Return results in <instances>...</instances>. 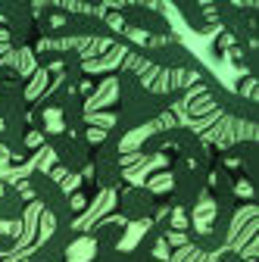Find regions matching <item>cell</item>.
<instances>
[{
  "label": "cell",
  "instance_id": "1",
  "mask_svg": "<svg viewBox=\"0 0 259 262\" xmlns=\"http://www.w3.org/2000/svg\"><path fill=\"white\" fill-rule=\"evenodd\" d=\"M184 91H153L147 88L135 69H122L119 72V113H116V128L119 135H128V131H138L144 125L159 122L169 106L178 100Z\"/></svg>",
  "mask_w": 259,
  "mask_h": 262
},
{
  "label": "cell",
  "instance_id": "5",
  "mask_svg": "<svg viewBox=\"0 0 259 262\" xmlns=\"http://www.w3.org/2000/svg\"><path fill=\"white\" fill-rule=\"evenodd\" d=\"M47 144H50L56 162L69 175H81L91 166L94 150H91V141L84 135H75V131H59V135H50L47 138Z\"/></svg>",
  "mask_w": 259,
  "mask_h": 262
},
{
  "label": "cell",
  "instance_id": "7",
  "mask_svg": "<svg viewBox=\"0 0 259 262\" xmlns=\"http://www.w3.org/2000/svg\"><path fill=\"white\" fill-rule=\"evenodd\" d=\"M78 237L81 231H75V225H53V231L28 256V262H69V250Z\"/></svg>",
  "mask_w": 259,
  "mask_h": 262
},
{
  "label": "cell",
  "instance_id": "11",
  "mask_svg": "<svg viewBox=\"0 0 259 262\" xmlns=\"http://www.w3.org/2000/svg\"><path fill=\"white\" fill-rule=\"evenodd\" d=\"M25 215V193L13 184H0V222H19Z\"/></svg>",
  "mask_w": 259,
  "mask_h": 262
},
{
  "label": "cell",
  "instance_id": "2",
  "mask_svg": "<svg viewBox=\"0 0 259 262\" xmlns=\"http://www.w3.org/2000/svg\"><path fill=\"white\" fill-rule=\"evenodd\" d=\"M209 187V166L203 162L172 159V200L181 212H193Z\"/></svg>",
  "mask_w": 259,
  "mask_h": 262
},
{
  "label": "cell",
  "instance_id": "9",
  "mask_svg": "<svg viewBox=\"0 0 259 262\" xmlns=\"http://www.w3.org/2000/svg\"><path fill=\"white\" fill-rule=\"evenodd\" d=\"M119 215L125 222H153L156 219V193L150 187H122L119 190Z\"/></svg>",
  "mask_w": 259,
  "mask_h": 262
},
{
  "label": "cell",
  "instance_id": "10",
  "mask_svg": "<svg viewBox=\"0 0 259 262\" xmlns=\"http://www.w3.org/2000/svg\"><path fill=\"white\" fill-rule=\"evenodd\" d=\"M88 237L94 241L97 250H116L122 244V237H125V222H110V219L106 222H97Z\"/></svg>",
  "mask_w": 259,
  "mask_h": 262
},
{
  "label": "cell",
  "instance_id": "4",
  "mask_svg": "<svg viewBox=\"0 0 259 262\" xmlns=\"http://www.w3.org/2000/svg\"><path fill=\"white\" fill-rule=\"evenodd\" d=\"M91 169H94V184L100 190H116L122 184V135L110 131L100 141V147L91 156Z\"/></svg>",
  "mask_w": 259,
  "mask_h": 262
},
{
  "label": "cell",
  "instance_id": "6",
  "mask_svg": "<svg viewBox=\"0 0 259 262\" xmlns=\"http://www.w3.org/2000/svg\"><path fill=\"white\" fill-rule=\"evenodd\" d=\"M119 16H122V22L128 25V28H135V31H141V35H150V38H172V25H169V19L159 13V10H153V7H147V4H125V7H119Z\"/></svg>",
  "mask_w": 259,
  "mask_h": 262
},
{
  "label": "cell",
  "instance_id": "3",
  "mask_svg": "<svg viewBox=\"0 0 259 262\" xmlns=\"http://www.w3.org/2000/svg\"><path fill=\"white\" fill-rule=\"evenodd\" d=\"M25 187L44 206V212L53 219V225H75V209L69 203V193L59 187V181L53 175H47L44 169H35V172L28 175Z\"/></svg>",
  "mask_w": 259,
  "mask_h": 262
},
{
  "label": "cell",
  "instance_id": "8",
  "mask_svg": "<svg viewBox=\"0 0 259 262\" xmlns=\"http://www.w3.org/2000/svg\"><path fill=\"white\" fill-rule=\"evenodd\" d=\"M138 56H144L147 62L159 66V69H197V59L190 56V50H184L172 38L156 41L150 47H138Z\"/></svg>",
  "mask_w": 259,
  "mask_h": 262
},
{
  "label": "cell",
  "instance_id": "12",
  "mask_svg": "<svg viewBox=\"0 0 259 262\" xmlns=\"http://www.w3.org/2000/svg\"><path fill=\"white\" fill-rule=\"evenodd\" d=\"M178 10H181V19L193 28V31H200V35H203V31H209L212 28V13H206V7L203 4H178Z\"/></svg>",
  "mask_w": 259,
  "mask_h": 262
}]
</instances>
